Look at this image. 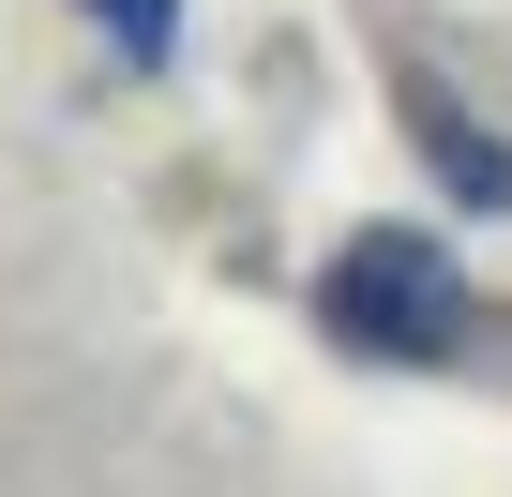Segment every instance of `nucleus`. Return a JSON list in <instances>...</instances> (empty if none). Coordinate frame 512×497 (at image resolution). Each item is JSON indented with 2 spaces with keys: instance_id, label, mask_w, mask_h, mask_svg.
I'll use <instances>...</instances> for the list:
<instances>
[{
  "instance_id": "1",
  "label": "nucleus",
  "mask_w": 512,
  "mask_h": 497,
  "mask_svg": "<svg viewBox=\"0 0 512 497\" xmlns=\"http://www.w3.org/2000/svg\"><path fill=\"white\" fill-rule=\"evenodd\" d=\"M317 332L422 377V362H452V347L482 332V287H467L452 241H422V226H347L332 272H317Z\"/></svg>"
},
{
  "instance_id": "2",
  "label": "nucleus",
  "mask_w": 512,
  "mask_h": 497,
  "mask_svg": "<svg viewBox=\"0 0 512 497\" xmlns=\"http://www.w3.org/2000/svg\"><path fill=\"white\" fill-rule=\"evenodd\" d=\"M407 136L437 151V181H452L467 211H512V151H497V136H482L452 91H437V76H407Z\"/></svg>"
},
{
  "instance_id": "3",
  "label": "nucleus",
  "mask_w": 512,
  "mask_h": 497,
  "mask_svg": "<svg viewBox=\"0 0 512 497\" xmlns=\"http://www.w3.org/2000/svg\"><path fill=\"white\" fill-rule=\"evenodd\" d=\"M91 16H106V46H121L136 76H151V61L181 46V0H91Z\"/></svg>"
}]
</instances>
